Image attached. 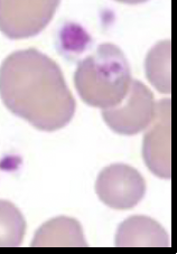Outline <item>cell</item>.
Returning <instances> with one entry per match:
<instances>
[{
    "instance_id": "obj_1",
    "label": "cell",
    "mask_w": 177,
    "mask_h": 254,
    "mask_svg": "<svg viewBox=\"0 0 177 254\" xmlns=\"http://www.w3.org/2000/svg\"><path fill=\"white\" fill-rule=\"evenodd\" d=\"M0 98L8 110L43 131L64 128L77 108L59 65L35 48L15 52L3 61Z\"/></svg>"
},
{
    "instance_id": "obj_3",
    "label": "cell",
    "mask_w": 177,
    "mask_h": 254,
    "mask_svg": "<svg viewBox=\"0 0 177 254\" xmlns=\"http://www.w3.org/2000/svg\"><path fill=\"white\" fill-rule=\"evenodd\" d=\"M154 95L140 81L131 82L129 91L118 106L102 110L105 124L114 132L134 135L147 129L155 117Z\"/></svg>"
},
{
    "instance_id": "obj_4",
    "label": "cell",
    "mask_w": 177,
    "mask_h": 254,
    "mask_svg": "<svg viewBox=\"0 0 177 254\" xmlns=\"http://www.w3.org/2000/svg\"><path fill=\"white\" fill-rule=\"evenodd\" d=\"M95 191L107 206L131 209L144 198L146 183L137 169L125 164H113L99 174Z\"/></svg>"
},
{
    "instance_id": "obj_2",
    "label": "cell",
    "mask_w": 177,
    "mask_h": 254,
    "mask_svg": "<svg viewBox=\"0 0 177 254\" xmlns=\"http://www.w3.org/2000/svg\"><path fill=\"white\" fill-rule=\"evenodd\" d=\"M131 71L118 46L105 43L79 63L74 75L77 91L88 106L104 109L118 106L131 85Z\"/></svg>"
},
{
    "instance_id": "obj_7",
    "label": "cell",
    "mask_w": 177,
    "mask_h": 254,
    "mask_svg": "<svg viewBox=\"0 0 177 254\" xmlns=\"http://www.w3.org/2000/svg\"><path fill=\"white\" fill-rule=\"evenodd\" d=\"M116 247L168 248L170 239L165 229L147 216H131L119 225Z\"/></svg>"
},
{
    "instance_id": "obj_8",
    "label": "cell",
    "mask_w": 177,
    "mask_h": 254,
    "mask_svg": "<svg viewBox=\"0 0 177 254\" xmlns=\"http://www.w3.org/2000/svg\"><path fill=\"white\" fill-rule=\"evenodd\" d=\"M32 247H88L82 226L74 218L60 216L52 218L39 227L32 241Z\"/></svg>"
},
{
    "instance_id": "obj_9",
    "label": "cell",
    "mask_w": 177,
    "mask_h": 254,
    "mask_svg": "<svg viewBox=\"0 0 177 254\" xmlns=\"http://www.w3.org/2000/svg\"><path fill=\"white\" fill-rule=\"evenodd\" d=\"M146 74L161 93H171V41L159 42L146 59Z\"/></svg>"
},
{
    "instance_id": "obj_6",
    "label": "cell",
    "mask_w": 177,
    "mask_h": 254,
    "mask_svg": "<svg viewBox=\"0 0 177 254\" xmlns=\"http://www.w3.org/2000/svg\"><path fill=\"white\" fill-rule=\"evenodd\" d=\"M144 138L143 157L157 177L170 179L171 169V100L156 103L155 117Z\"/></svg>"
},
{
    "instance_id": "obj_10",
    "label": "cell",
    "mask_w": 177,
    "mask_h": 254,
    "mask_svg": "<svg viewBox=\"0 0 177 254\" xmlns=\"http://www.w3.org/2000/svg\"><path fill=\"white\" fill-rule=\"evenodd\" d=\"M26 222L14 204L0 200V248H16L23 243Z\"/></svg>"
},
{
    "instance_id": "obj_5",
    "label": "cell",
    "mask_w": 177,
    "mask_h": 254,
    "mask_svg": "<svg viewBox=\"0 0 177 254\" xmlns=\"http://www.w3.org/2000/svg\"><path fill=\"white\" fill-rule=\"evenodd\" d=\"M60 1H0V30L11 39L33 37L46 27Z\"/></svg>"
}]
</instances>
